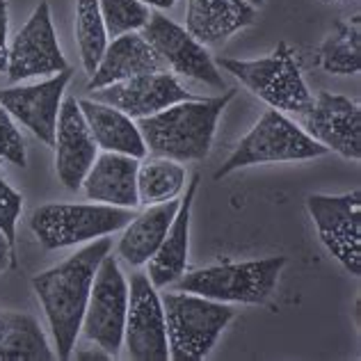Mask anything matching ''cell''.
I'll use <instances>...</instances> for the list:
<instances>
[{
  "label": "cell",
  "instance_id": "obj_1",
  "mask_svg": "<svg viewBox=\"0 0 361 361\" xmlns=\"http://www.w3.org/2000/svg\"><path fill=\"white\" fill-rule=\"evenodd\" d=\"M110 250L112 240L101 235L66 261L32 279L35 295L42 302L55 338V348H58L55 357L62 361L71 359L73 355L94 277H97L103 256L110 254Z\"/></svg>",
  "mask_w": 361,
  "mask_h": 361
},
{
  "label": "cell",
  "instance_id": "obj_2",
  "mask_svg": "<svg viewBox=\"0 0 361 361\" xmlns=\"http://www.w3.org/2000/svg\"><path fill=\"white\" fill-rule=\"evenodd\" d=\"M235 97V90H226L215 99H190L169 106L151 117H142L137 128L147 151L176 163H195L211 154L217 119Z\"/></svg>",
  "mask_w": 361,
  "mask_h": 361
},
{
  "label": "cell",
  "instance_id": "obj_3",
  "mask_svg": "<svg viewBox=\"0 0 361 361\" xmlns=\"http://www.w3.org/2000/svg\"><path fill=\"white\" fill-rule=\"evenodd\" d=\"M169 359L202 361L215 348L224 327L235 318V309L195 293L174 290L163 298Z\"/></svg>",
  "mask_w": 361,
  "mask_h": 361
},
{
  "label": "cell",
  "instance_id": "obj_4",
  "mask_svg": "<svg viewBox=\"0 0 361 361\" xmlns=\"http://www.w3.org/2000/svg\"><path fill=\"white\" fill-rule=\"evenodd\" d=\"M283 265H286V256L211 265L188 274L183 272L176 279V290L195 293V295L226 304H263L277 288Z\"/></svg>",
  "mask_w": 361,
  "mask_h": 361
},
{
  "label": "cell",
  "instance_id": "obj_5",
  "mask_svg": "<svg viewBox=\"0 0 361 361\" xmlns=\"http://www.w3.org/2000/svg\"><path fill=\"white\" fill-rule=\"evenodd\" d=\"M215 64L235 75L252 94L279 112L300 115V112L309 110L313 103V94L302 78L295 53L290 51L286 42H279L270 55L259 60L217 58Z\"/></svg>",
  "mask_w": 361,
  "mask_h": 361
},
{
  "label": "cell",
  "instance_id": "obj_6",
  "mask_svg": "<svg viewBox=\"0 0 361 361\" xmlns=\"http://www.w3.org/2000/svg\"><path fill=\"white\" fill-rule=\"evenodd\" d=\"M325 154H329V151L320 142L307 135L283 112L270 108L263 112V117L254 123V128L238 142V147L226 158V163L217 169L215 180L250 165L293 163V160H309Z\"/></svg>",
  "mask_w": 361,
  "mask_h": 361
},
{
  "label": "cell",
  "instance_id": "obj_7",
  "mask_svg": "<svg viewBox=\"0 0 361 361\" xmlns=\"http://www.w3.org/2000/svg\"><path fill=\"white\" fill-rule=\"evenodd\" d=\"M135 213L110 204H46L30 217V229L46 250H62L123 229Z\"/></svg>",
  "mask_w": 361,
  "mask_h": 361
},
{
  "label": "cell",
  "instance_id": "obj_8",
  "mask_svg": "<svg viewBox=\"0 0 361 361\" xmlns=\"http://www.w3.org/2000/svg\"><path fill=\"white\" fill-rule=\"evenodd\" d=\"M126 311L128 281L123 277L115 256L106 254L92 283L80 331L85 338L92 341L94 345L103 348L110 357H117L123 345Z\"/></svg>",
  "mask_w": 361,
  "mask_h": 361
},
{
  "label": "cell",
  "instance_id": "obj_9",
  "mask_svg": "<svg viewBox=\"0 0 361 361\" xmlns=\"http://www.w3.org/2000/svg\"><path fill=\"white\" fill-rule=\"evenodd\" d=\"M307 211L316 224L318 238L327 252L359 277L361 274V192L359 188L345 195H309Z\"/></svg>",
  "mask_w": 361,
  "mask_h": 361
},
{
  "label": "cell",
  "instance_id": "obj_10",
  "mask_svg": "<svg viewBox=\"0 0 361 361\" xmlns=\"http://www.w3.org/2000/svg\"><path fill=\"white\" fill-rule=\"evenodd\" d=\"M123 343L133 361H167V327L158 288L147 272H137L128 283V311L123 325Z\"/></svg>",
  "mask_w": 361,
  "mask_h": 361
},
{
  "label": "cell",
  "instance_id": "obj_11",
  "mask_svg": "<svg viewBox=\"0 0 361 361\" xmlns=\"http://www.w3.org/2000/svg\"><path fill=\"white\" fill-rule=\"evenodd\" d=\"M69 69L53 27L51 5L39 3L25 25L16 32L7 53V78L21 82L37 75H55Z\"/></svg>",
  "mask_w": 361,
  "mask_h": 361
},
{
  "label": "cell",
  "instance_id": "obj_12",
  "mask_svg": "<svg viewBox=\"0 0 361 361\" xmlns=\"http://www.w3.org/2000/svg\"><path fill=\"white\" fill-rule=\"evenodd\" d=\"M140 35L163 58L167 69L185 75V78L206 82L215 90L226 87L222 73L211 58V53L206 51V46L199 44L183 25L174 23L172 18H167L160 12H151L149 21L142 27Z\"/></svg>",
  "mask_w": 361,
  "mask_h": 361
},
{
  "label": "cell",
  "instance_id": "obj_13",
  "mask_svg": "<svg viewBox=\"0 0 361 361\" xmlns=\"http://www.w3.org/2000/svg\"><path fill=\"white\" fill-rule=\"evenodd\" d=\"M302 130L327 151L343 158H361V108L341 94L320 92L311 108L300 112Z\"/></svg>",
  "mask_w": 361,
  "mask_h": 361
},
{
  "label": "cell",
  "instance_id": "obj_14",
  "mask_svg": "<svg viewBox=\"0 0 361 361\" xmlns=\"http://www.w3.org/2000/svg\"><path fill=\"white\" fill-rule=\"evenodd\" d=\"M69 80H71V69H64L51 75L44 82L0 90V103L12 115V119L23 123L37 140L53 147L55 128H58V117L62 108V97Z\"/></svg>",
  "mask_w": 361,
  "mask_h": 361
},
{
  "label": "cell",
  "instance_id": "obj_15",
  "mask_svg": "<svg viewBox=\"0 0 361 361\" xmlns=\"http://www.w3.org/2000/svg\"><path fill=\"white\" fill-rule=\"evenodd\" d=\"M92 94L94 101L117 108L130 119L151 117L174 103L195 99L169 71L135 75V78L94 90Z\"/></svg>",
  "mask_w": 361,
  "mask_h": 361
},
{
  "label": "cell",
  "instance_id": "obj_16",
  "mask_svg": "<svg viewBox=\"0 0 361 361\" xmlns=\"http://www.w3.org/2000/svg\"><path fill=\"white\" fill-rule=\"evenodd\" d=\"M55 172L66 190H80L92 163L97 160V142L85 123L75 99L62 101L58 128H55Z\"/></svg>",
  "mask_w": 361,
  "mask_h": 361
},
{
  "label": "cell",
  "instance_id": "obj_17",
  "mask_svg": "<svg viewBox=\"0 0 361 361\" xmlns=\"http://www.w3.org/2000/svg\"><path fill=\"white\" fill-rule=\"evenodd\" d=\"M167 71L163 58L151 49V44L140 32H126L115 37L103 51V58L97 71L90 75L87 90H101L108 85L135 78L145 73H160Z\"/></svg>",
  "mask_w": 361,
  "mask_h": 361
},
{
  "label": "cell",
  "instance_id": "obj_18",
  "mask_svg": "<svg viewBox=\"0 0 361 361\" xmlns=\"http://www.w3.org/2000/svg\"><path fill=\"white\" fill-rule=\"evenodd\" d=\"M137 167H140L137 158L103 151L92 163L87 176L82 180L85 195H87L92 202L110 204L119 208H133V211H135L140 206Z\"/></svg>",
  "mask_w": 361,
  "mask_h": 361
},
{
  "label": "cell",
  "instance_id": "obj_19",
  "mask_svg": "<svg viewBox=\"0 0 361 361\" xmlns=\"http://www.w3.org/2000/svg\"><path fill=\"white\" fill-rule=\"evenodd\" d=\"M256 23V7L245 0H188L185 30L204 46H220Z\"/></svg>",
  "mask_w": 361,
  "mask_h": 361
},
{
  "label": "cell",
  "instance_id": "obj_20",
  "mask_svg": "<svg viewBox=\"0 0 361 361\" xmlns=\"http://www.w3.org/2000/svg\"><path fill=\"white\" fill-rule=\"evenodd\" d=\"M199 174L190 178L185 197L180 199L178 211L174 215L172 224L165 233L163 243H160L158 252L147 261L149 270L147 277L156 288H165L174 283L180 274L185 272L188 265V250H190V217H192V202L199 188Z\"/></svg>",
  "mask_w": 361,
  "mask_h": 361
},
{
  "label": "cell",
  "instance_id": "obj_21",
  "mask_svg": "<svg viewBox=\"0 0 361 361\" xmlns=\"http://www.w3.org/2000/svg\"><path fill=\"white\" fill-rule=\"evenodd\" d=\"M78 106L99 149L137 160L147 156V145L142 140V133L128 115L94 99H82L78 101Z\"/></svg>",
  "mask_w": 361,
  "mask_h": 361
},
{
  "label": "cell",
  "instance_id": "obj_22",
  "mask_svg": "<svg viewBox=\"0 0 361 361\" xmlns=\"http://www.w3.org/2000/svg\"><path fill=\"white\" fill-rule=\"evenodd\" d=\"M180 199H169L165 204L147 206L145 213L135 215L123 226V233L117 245V254L133 268L147 265V261L158 252L165 233L178 211Z\"/></svg>",
  "mask_w": 361,
  "mask_h": 361
},
{
  "label": "cell",
  "instance_id": "obj_23",
  "mask_svg": "<svg viewBox=\"0 0 361 361\" xmlns=\"http://www.w3.org/2000/svg\"><path fill=\"white\" fill-rule=\"evenodd\" d=\"M55 353L32 316L0 311V361H51Z\"/></svg>",
  "mask_w": 361,
  "mask_h": 361
},
{
  "label": "cell",
  "instance_id": "obj_24",
  "mask_svg": "<svg viewBox=\"0 0 361 361\" xmlns=\"http://www.w3.org/2000/svg\"><path fill=\"white\" fill-rule=\"evenodd\" d=\"M185 190V169L172 158L154 156L137 167V202L142 206L178 199Z\"/></svg>",
  "mask_w": 361,
  "mask_h": 361
},
{
  "label": "cell",
  "instance_id": "obj_25",
  "mask_svg": "<svg viewBox=\"0 0 361 361\" xmlns=\"http://www.w3.org/2000/svg\"><path fill=\"white\" fill-rule=\"evenodd\" d=\"M320 66L334 75H357L361 69V21L359 14L353 21L336 23L325 44L320 46Z\"/></svg>",
  "mask_w": 361,
  "mask_h": 361
},
{
  "label": "cell",
  "instance_id": "obj_26",
  "mask_svg": "<svg viewBox=\"0 0 361 361\" xmlns=\"http://www.w3.org/2000/svg\"><path fill=\"white\" fill-rule=\"evenodd\" d=\"M75 37H78L82 66L92 75L108 46V32L103 25L99 0H75Z\"/></svg>",
  "mask_w": 361,
  "mask_h": 361
},
{
  "label": "cell",
  "instance_id": "obj_27",
  "mask_svg": "<svg viewBox=\"0 0 361 361\" xmlns=\"http://www.w3.org/2000/svg\"><path fill=\"white\" fill-rule=\"evenodd\" d=\"M103 25L108 37H119L126 32H137L149 21V7L140 0H99Z\"/></svg>",
  "mask_w": 361,
  "mask_h": 361
},
{
  "label": "cell",
  "instance_id": "obj_28",
  "mask_svg": "<svg viewBox=\"0 0 361 361\" xmlns=\"http://www.w3.org/2000/svg\"><path fill=\"white\" fill-rule=\"evenodd\" d=\"M23 211V197L21 192L9 185V180L5 178L3 169H0V231L9 243V250L14 254V245H16V224L18 217Z\"/></svg>",
  "mask_w": 361,
  "mask_h": 361
},
{
  "label": "cell",
  "instance_id": "obj_29",
  "mask_svg": "<svg viewBox=\"0 0 361 361\" xmlns=\"http://www.w3.org/2000/svg\"><path fill=\"white\" fill-rule=\"evenodd\" d=\"M0 158L9 160L12 165L25 167V145L21 130L16 128L12 115L0 103Z\"/></svg>",
  "mask_w": 361,
  "mask_h": 361
},
{
  "label": "cell",
  "instance_id": "obj_30",
  "mask_svg": "<svg viewBox=\"0 0 361 361\" xmlns=\"http://www.w3.org/2000/svg\"><path fill=\"white\" fill-rule=\"evenodd\" d=\"M7 0H0V71L7 69Z\"/></svg>",
  "mask_w": 361,
  "mask_h": 361
},
{
  "label": "cell",
  "instance_id": "obj_31",
  "mask_svg": "<svg viewBox=\"0 0 361 361\" xmlns=\"http://www.w3.org/2000/svg\"><path fill=\"white\" fill-rule=\"evenodd\" d=\"M7 265L16 268V256L12 254V250H9V243L3 235V231H0V272H3Z\"/></svg>",
  "mask_w": 361,
  "mask_h": 361
},
{
  "label": "cell",
  "instance_id": "obj_32",
  "mask_svg": "<svg viewBox=\"0 0 361 361\" xmlns=\"http://www.w3.org/2000/svg\"><path fill=\"white\" fill-rule=\"evenodd\" d=\"M140 3L154 9H172L176 5V0H140Z\"/></svg>",
  "mask_w": 361,
  "mask_h": 361
},
{
  "label": "cell",
  "instance_id": "obj_33",
  "mask_svg": "<svg viewBox=\"0 0 361 361\" xmlns=\"http://www.w3.org/2000/svg\"><path fill=\"white\" fill-rule=\"evenodd\" d=\"M75 357H78V359H112L108 353H106V350H103V348H94V353H75Z\"/></svg>",
  "mask_w": 361,
  "mask_h": 361
},
{
  "label": "cell",
  "instance_id": "obj_34",
  "mask_svg": "<svg viewBox=\"0 0 361 361\" xmlns=\"http://www.w3.org/2000/svg\"><path fill=\"white\" fill-rule=\"evenodd\" d=\"M245 3H250L252 7H261V5L265 3V0H245Z\"/></svg>",
  "mask_w": 361,
  "mask_h": 361
},
{
  "label": "cell",
  "instance_id": "obj_35",
  "mask_svg": "<svg viewBox=\"0 0 361 361\" xmlns=\"http://www.w3.org/2000/svg\"><path fill=\"white\" fill-rule=\"evenodd\" d=\"M320 3H341V0H320Z\"/></svg>",
  "mask_w": 361,
  "mask_h": 361
}]
</instances>
